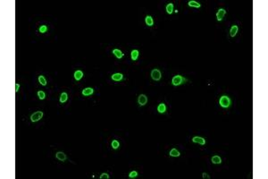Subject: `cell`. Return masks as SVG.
<instances>
[{
	"mask_svg": "<svg viewBox=\"0 0 268 179\" xmlns=\"http://www.w3.org/2000/svg\"><path fill=\"white\" fill-rule=\"evenodd\" d=\"M188 5L190 6H191V7H195V8H199L200 6H201V5L199 3H198L197 1H194V0H191V1H189V3Z\"/></svg>",
	"mask_w": 268,
	"mask_h": 179,
	"instance_id": "17",
	"label": "cell"
},
{
	"mask_svg": "<svg viewBox=\"0 0 268 179\" xmlns=\"http://www.w3.org/2000/svg\"><path fill=\"white\" fill-rule=\"evenodd\" d=\"M43 117V112L42 111H37L31 116V122H38Z\"/></svg>",
	"mask_w": 268,
	"mask_h": 179,
	"instance_id": "3",
	"label": "cell"
},
{
	"mask_svg": "<svg viewBox=\"0 0 268 179\" xmlns=\"http://www.w3.org/2000/svg\"><path fill=\"white\" fill-rule=\"evenodd\" d=\"M169 154H170L171 157H179L181 153L179 151H177V149H172L170 151V152H169Z\"/></svg>",
	"mask_w": 268,
	"mask_h": 179,
	"instance_id": "18",
	"label": "cell"
},
{
	"mask_svg": "<svg viewBox=\"0 0 268 179\" xmlns=\"http://www.w3.org/2000/svg\"><path fill=\"white\" fill-rule=\"evenodd\" d=\"M238 30H239V27H238L237 25H233V26H232V28H231V30H230V35H231V37H235L236 36V34L238 33Z\"/></svg>",
	"mask_w": 268,
	"mask_h": 179,
	"instance_id": "9",
	"label": "cell"
},
{
	"mask_svg": "<svg viewBox=\"0 0 268 179\" xmlns=\"http://www.w3.org/2000/svg\"><path fill=\"white\" fill-rule=\"evenodd\" d=\"M55 157H56V159H57L58 160H60V161H64V160H66V155L64 154V152H62V151L56 152V154H55Z\"/></svg>",
	"mask_w": 268,
	"mask_h": 179,
	"instance_id": "8",
	"label": "cell"
},
{
	"mask_svg": "<svg viewBox=\"0 0 268 179\" xmlns=\"http://www.w3.org/2000/svg\"><path fill=\"white\" fill-rule=\"evenodd\" d=\"M39 82L41 85H43V86L47 85V81H46V79H45V77L43 75H39Z\"/></svg>",
	"mask_w": 268,
	"mask_h": 179,
	"instance_id": "22",
	"label": "cell"
},
{
	"mask_svg": "<svg viewBox=\"0 0 268 179\" xmlns=\"http://www.w3.org/2000/svg\"><path fill=\"white\" fill-rule=\"evenodd\" d=\"M130 57H131V59H132L133 61H135L138 59V51L137 49H134L131 51V53H130Z\"/></svg>",
	"mask_w": 268,
	"mask_h": 179,
	"instance_id": "19",
	"label": "cell"
},
{
	"mask_svg": "<svg viewBox=\"0 0 268 179\" xmlns=\"http://www.w3.org/2000/svg\"><path fill=\"white\" fill-rule=\"evenodd\" d=\"M122 78H123V75H122V74H120V73L113 74V75H112V79H113V81H115V82H119V81L122 80Z\"/></svg>",
	"mask_w": 268,
	"mask_h": 179,
	"instance_id": "12",
	"label": "cell"
},
{
	"mask_svg": "<svg viewBox=\"0 0 268 179\" xmlns=\"http://www.w3.org/2000/svg\"><path fill=\"white\" fill-rule=\"evenodd\" d=\"M192 141L196 143H199L200 145H205L206 144V140H205L204 138L199 137V136H195V137L192 138Z\"/></svg>",
	"mask_w": 268,
	"mask_h": 179,
	"instance_id": "7",
	"label": "cell"
},
{
	"mask_svg": "<svg viewBox=\"0 0 268 179\" xmlns=\"http://www.w3.org/2000/svg\"><path fill=\"white\" fill-rule=\"evenodd\" d=\"M47 31V25H42L41 27L39 28V32L41 33H45Z\"/></svg>",
	"mask_w": 268,
	"mask_h": 179,
	"instance_id": "26",
	"label": "cell"
},
{
	"mask_svg": "<svg viewBox=\"0 0 268 179\" xmlns=\"http://www.w3.org/2000/svg\"><path fill=\"white\" fill-rule=\"evenodd\" d=\"M83 77V73L82 71H80V70H77V71H75L74 73V79L76 81H80L81 80V78Z\"/></svg>",
	"mask_w": 268,
	"mask_h": 179,
	"instance_id": "11",
	"label": "cell"
},
{
	"mask_svg": "<svg viewBox=\"0 0 268 179\" xmlns=\"http://www.w3.org/2000/svg\"><path fill=\"white\" fill-rule=\"evenodd\" d=\"M138 104H139V106H145V105L147 103V97L146 95H144V94H140V95L138 96Z\"/></svg>",
	"mask_w": 268,
	"mask_h": 179,
	"instance_id": "5",
	"label": "cell"
},
{
	"mask_svg": "<svg viewBox=\"0 0 268 179\" xmlns=\"http://www.w3.org/2000/svg\"><path fill=\"white\" fill-rule=\"evenodd\" d=\"M138 176V172L137 171H131L130 174H129V177L130 178H135Z\"/></svg>",
	"mask_w": 268,
	"mask_h": 179,
	"instance_id": "25",
	"label": "cell"
},
{
	"mask_svg": "<svg viewBox=\"0 0 268 179\" xmlns=\"http://www.w3.org/2000/svg\"><path fill=\"white\" fill-rule=\"evenodd\" d=\"M109 177H110V176H109V175H108V174H106V173H102V174H101V176H100V178H101V179H108Z\"/></svg>",
	"mask_w": 268,
	"mask_h": 179,
	"instance_id": "27",
	"label": "cell"
},
{
	"mask_svg": "<svg viewBox=\"0 0 268 179\" xmlns=\"http://www.w3.org/2000/svg\"><path fill=\"white\" fill-rule=\"evenodd\" d=\"M19 88H20V84L19 83H16V84H15V91H16V92L19 91Z\"/></svg>",
	"mask_w": 268,
	"mask_h": 179,
	"instance_id": "29",
	"label": "cell"
},
{
	"mask_svg": "<svg viewBox=\"0 0 268 179\" xmlns=\"http://www.w3.org/2000/svg\"><path fill=\"white\" fill-rule=\"evenodd\" d=\"M186 81V79L184 77H182V75H175L172 79V83L174 86H179L181 84H182L184 82Z\"/></svg>",
	"mask_w": 268,
	"mask_h": 179,
	"instance_id": "2",
	"label": "cell"
},
{
	"mask_svg": "<svg viewBox=\"0 0 268 179\" xmlns=\"http://www.w3.org/2000/svg\"><path fill=\"white\" fill-rule=\"evenodd\" d=\"M67 99H68V95H67V93L66 92H63V93L61 94V96H60V102H61V103H64V102L67 101Z\"/></svg>",
	"mask_w": 268,
	"mask_h": 179,
	"instance_id": "20",
	"label": "cell"
},
{
	"mask_svg": "<svg viewBox=\"0 0 268 179\" xmlns=\"http://www.w3.org/2000/svg\"><path fill=\"white\" fill-rule=\"evenodd\" d=\"M211 160H212V162H213L214 164H221L222 163V159L220 158V156H217V155L213 156L212 159H211Z\"/></svg>",
	"mask_w": 268,
	"mask_h": 179,
	"instance_id": "16",
	"label": "cell"
},
{
	"mask_svg": "<svg viewBox=\"0 0 268 179\" xmlns=\"http://www.w3.org/2000/svg\"><path fill=\"white\" fill-rule=\"evenodd\" d=\"M94 92V90L92 88H85L82 91V95L83 96H90Z\"/></svg>",
	"mask_w": 268,
	"mask_h": 179,
	"instance_id": "10",
	"label": "cell"
},
{
	"mask_svg": "<svg viewBox=\"0 0 268 179\" xmlns=\"http://www.w3.org/2000/svg\"><path fill=\"white\" fill-rule=\"evenodd\" d=\"M219 104H220V106H221L222 107L227 108V107H229L230 105H231V99H230L228 96L224 95V96H222L221 98H220V99H219Z\"/></svg>",
	"mask_w": 268,
	"mask_h": 179,
	"instance_id": "1",
	"label": "cell"
},
{
	"mask_svg": "<svg viewBox=\"0 0 268 179\" xmlns=\"http://www.w3.org/2000/svg\"><path fill=\"white\" fill-rule=\"evenodd\" d=\"M151 77L154 81H159L162 78V74L158 69H154L151 72Z\"/></svg>",
	"mask_w": 268,
	"mask_h": 179,
	"instance_id": "4",
	"label": "cell"
},
{
	"mask_svg": "<svg viewBox=\"0 0 268 179\" xmlns=\"http://www.w3.org/2000/svg\"><path fill=\"white\" fill-rule=\"evenodd\" d=\"M113 54L118 59H121V58L123 57V54H122V52L120 49H113Z\"/></svg>",
	"mask_w": 268,
	"mask_h": 179,
	"instance_id": "15",
	"label": "cell"
},
{
	"mask_svg": "<svg viewBox=\"0 0 268 179\" xmlns=\"http://www.w3.org/2000/svg\"><path fill=\"white\" fill-rule=\"evenodd\" d=\"M202 176H203V178H204V179H206V178H207V179H209V178H210V176H208L207 173H203V174H202Z\"/></svg>",
	"mask_w": 268,
	"mask_h": 179,
	"instance_id": "28",
	"label": "cell"
},
{
	"mask_svg": "<svg viewBox=\"0 0 268 179\" xmlns=\"http://www.w3.org/2000/svg\"><path fill=\"white\" fill-rule=\"evenodd\" d=\"M38 96H39V99H44L45 98H46V94H45L44 91H38Z\"/></svg>",
	"mask_w": 268,
	"mask_h": 179,
	"instance_id": "24",
	"label": "cell"
},
{
	"mask_svg": "<svg viewBox=\"0 0 268 179\" xmlns=\"http://www.w3.org/2000/svg\"><path fill=\"white\" fill-rule=\"evenodd\" d=\"M157 111L159 112V113H161V114L164 113V112L166 111V106H165V104H164V103H160V104L158 105Z\"/></svg>",
	"mask_w": 268,
	"mask_h": 179,
	"instance_id": "14",
	"label": "cell"
},
{
	"mask_svg": "<svg viewBox=\"0 0 268 179\" xmlns=\"http://www.w3.org/2000/svg\"><path fill=\"white\" fill-rule=\"evenodd\" d=\"M145 22H146V24L147 25V26H153V24H154V20H153L152 16H150V15L146 16V18H145Z\"/></svg>",
	"mask_w": 268,
	"mask_h": 179,
	"instance_id": "13",
	"label": "cell"
},
{
	"mask_svg": "<svg viewBox=\"0 0 268 179\" xmlns=\"http://www.w3.org/2000/svg\"><path fill=\"white\" fill-rule=\"evenodd\" d=\"M119 146H120V143H119V141L117 140H114L112 141V147H113V149H114V150L118 149Z\"/></svg>",
	"mask_w": 268,
	"mask_h": 179,
	"instance_id": "23",
	"label": "cell"
},
{
	"mask_svg": "<svg viewBox=\"0 0 268 179\" xmlns=\"http://www.w3.org/2000/svg\"><path fill=\"white\" fill-rule=\"evenodd\" d=\"M166 12H167V14H171L173 12V4H168L167 6H166Z\"/></svg>",
	"mask_w": 268,
	"mask_h": 179,
	"instance_id": "21",
	"label": "cell"
},
{
	"mask_svg": "<svg viewBox=\"0 0 268 179\" xmlns=\"http://www.w3.org/2000/svg\"><path fill=\"white\" fill-rule=\"evenodd\" d=\"M225 14H226V11H225L224 9H223V8L219 9L218 12L216 13V18H217V21H222V20L224 19V17Z\"/></svg>",
	"mask_w": 268,
	"mask_h": 179,
	"instance_id": "6",
	"label": "cell"
}]
</instances>
